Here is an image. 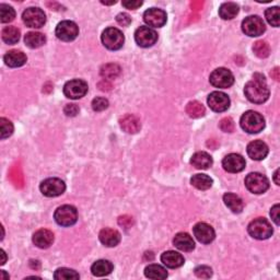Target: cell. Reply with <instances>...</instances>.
Segmentation results:
<instances>
[{"label":"cell","instance_id":"ee69618b","mask_svg":"<svg viewBox=\"0 0 280 280\" xmlns=\"http://www.w3.org/2000/svg\"><path fill=\"white\" fill-rule=\"evenodd\" d=\"M64 112L67 116H71V117L76 116V115L79 113V107L76 104H67L64 108Z\"/></svg>","mask_w":280,"mask_h":280},{"label":"cell","instance_id":"6da1fadb","mask_svg":"<svg viewBox=\"0 0 280 280\" xmlns=\"http://www.w3.org/2000/svg\"><path fill=\"white\" fill-rule=\"evenodd\" d=\"M244 93L248 101L252 103L262 104L266 102L269 98V89L263 74L255 73L253 80L245 84Z\"/></svg>","mask_w":280,"mask_h":280},{"label":"cell","instance_id":"d6986e66","mask_svg":"<svg viewBox=\"0 0 280 280\" xmlns=\"http://www.w3.org/2000/svg\"><path fill=\"white\" fill-rule=\"evenodd\" d=\"M100 241L103 245L107 247H114L121 242V233L117 230H114L111 228H105L101 230L99 234Z\"/></svg>","mask_w":280,"mask_h":280},{"label":"cell","instance_id":"7bdbcfd3","mask_svg":"<svg viewBox=\"0 0 280 280\" xmlns=\"http://www.w3.org/2000/svg\"><path fill=\"white\" fill-rule=\"evenodd\" d=\"M116 21L119 26L123 27H128L129 24L132 23V18L128 16L127 13H119L116 17Z\"/></svg>","mask_w":280,"mask_h":280},{"label":"cell","instance_id":"f6af8a7d","mask_svg":"<svg viewBox=\"0 0 280 280\" xmlns=\"http://www.w3.org/2000/svg\"><path fill=\"white\" fill-rule=\"evenodd\" d=\"M123 6L127 9H131V10H135L139 8L140 6H142V1L141 0H125L123 1Z\"/></svg>","mask_w":280,"mask_h":280},{"label":"cell","instance_id":"bcb514c9","mask_svg":"<svg viewBox=\"0 0 280 280\" xmlns=\"http://www.w3.org/2000/svg\"><path fill=\"white\" fill-rule=\"evenodd\" d=\"M133 218L129 217V216H123L118 219V223L119 226L125 228V229H128L133 226Z\"/></svg>","mask_w":280,"mask_h":280},{"label":"cell","instance_id":"ab89813d","mask_svg":"<svg viewBox=\"0 0 280 280\" xmlns=\"http://www.w3.org/2000/svg\"><path fill=\"white\" fill-rule=\"evenodd\" d=\"M108 107V101L105 98H96L92 101V108L96 112H102Z\"/></svg>","mask_w":280,"mask_h":280},{"label":"cell","instance_id":"484cf974","mask_svg":"<svg viewBox=\"0 0 280 280\" xmlns=\"http://www.w3.org/2000/svg\"><path fill=\"white\" fill-rule=\"evenodd\" d=\"M113 264L106 259H100L92 265L91 272L97 277H104L113 272Z\"/></svg>","mask_w":280,"mask_h":280},{"label":"cell","instance_id":"d4e9b609","mask_svg":"<svg viewBox=\"0 0 280 280\" xmlns=\"http://www.w3.org/2000/svg\"><path fill=\"white\" fill-rule=\"evenodd\" d=\"M212 158L209 153L205 151H198L193 154L191 159L192 166L198 170H207L212 166Z\"/></svg>","mask_w":280,"mask_h":280},{"label":"cell","instance_id":"7402d4cb","mask_svg":"<svg viewBox=\"0 0 280 280\" xmlns=\"http://www.w3.org/2000/svg\"><path fill=\"white\" fill-rule=\"evenodd\" d=\"M174 246L182 252H192L195 248V242L188 233L179 232L173 240Z\"/></svg>","mask_w":280,"mask_h":280},{"label":"cell","instance_id":"30bf717a","mask_svg":"<svg viewBox=\"0 0 280 280\" xmlns=\"http://www.w3.org/2000/svg\"><path fill=\"white\" fill-rule=\"evenodd\" d=\"M88 89V83L86 81L80 79H73L64 86V94L68 99L78 100L86 96Z\"/></svg>","mask_w":280,"mask_h":280},{"label":"cell","instance_id":"e575fe53","mask_svg":"<svg viewBox=\"0 0 280 280\" xmlns=\"http://www.w3.org/2000/svg\"><path fill=\"white\" fill-rule=\"evenodd\" d=\"M54 278L56 280H73V279H79L80 276L76 271H73V269L63 267V268H58L57 271L55 272Z\"/></svg>","mask_w":280,"mask_h":280},{"label":"cell","instance_id":"e0dca14e","mask_svg":"<svg viewBox=\"0 0 280 280\" xmlns=\"http://www.w3.org/2000/svg\"><path fill=\"white\" fill-rule=\"evenodd\" d=\"M193 232L195 238L203 244L211 243L214 238H216V233H214V230L212 229V227L205 222L197 223L196 226L194 227Z\"/></svg>","mask_w":280,"mask_h":280},{"label":"cell","instance_id":"ffe728a7","mask_svg":"<svg viewBox=\"0 0 280 280\" xmlns=\"http://www.w3.org/2000/svg\"><path fill=\"white\" fill-rule=\"evenodd\" d=\"M119 125L125 133L127 134H137L141 128L140 119L133 114H127L119 119Z\"/></svg>","mask_w":280,"mask_h":280},{"label":"cell","instance_id":"b9f144b4","mask_svg":"<svg viewBox=\"0 0 280 280\" xmlns=\"http://www.w3.org/2000/svg\"><path fill=\"white\" fill-rule=\"evenodd\" d=\"M220 128L224 133H232L234 131V122L231 117H226L220 122Z\"/></svg>","mask_w":280,"mask_h":280},{"label":"cell","instance_id":"d6a6232c","mask_svg":"<svg viewBox=\"0 0 280 280\" xmlns=\"http://www.w3.org/2000/svg\"><path fill=\"white\" fill-rule=\"evenodd\" d=\"M100 73L105 80L116 79L121 73V67L116 64H106L102 66Z\"/></svg>","mask_w":280,"mask_h":280},{"label":"cell","instance_id":"4fadbf2b","mask_svg":"<svg viewBox=\"0 0 280 280\" xmlns=\"http://www.w3.org/2000/svg\"><path fill=\"white\" fill-rule=\"evenodd\" d=\"M135 41L140 47H151L158 41V33L149 27H140L135 32Z\"/></svg>","mask_w":280,"mask_h":280},{"label":"cell","instance_id":"9c48e42d","mask_svg":"<svg viewBox=\"0 0 280 280\" xmlns=\"http://www.w3.org/2000/svg\"><path fill=\"white\" fill-rule=\"evenodd\" d=\"M23 22L27 27L32 29L42 28L46 22V16L42 9L39 8H28L22 14Z\"/></svg>","mask_w":280,"mask_h":280},{"label":"cell","instance_id":"816d5d0a","mask_svg":"<svg viewBox=\"0 0 280 280\" xmlns=\"http://www.w3.org/2000/svg\"><path fill=\"white\" fill-rule=\"evenodd\" d=\"M1 275H2V279H8L9 276H6V274H4L3 271H1Z\"/></svg>","mask_w":280,"mask_h":280},{"label":"cell","instance_id":"8992f818","mask_svg":"<svg viewBox=\"0 0 280 280\" xmlns=\"http://www.w3.org/2000/svg\"><path fill=\"white\" fill-rule=\"evenodd\" d=\"M245 186L253 194H263L269 188V181L261 173H249L245 177Z\"/></svg>","mask_w":280,"mask_h":280},{"label":"cell","instance_id":"44dd1931","mask_svg":"<svg viewBox=\"0 0 280 280\" xmlns=\"http://www.w3.org/2000/svg\"><path fill=\"white\" fill-rule=\"evenodd\" d=\"M54 242V234L47 229H39L33 234V243L39 248H47Z\"/></svg>","mask_w":280,"mask_h":280},{"label":"cell","instance_id":"9a60e30c","mask_svg":"<svg viewBox=\"0 0 280 280\" xmlns=\"http://www.w3.org/2000/svg\"><path fill=\"white\" fill-rule=\"evenodd\" d=\"M143 20L149 28H162L167 23V13L162 9L150 8L143 13Z\"/></svg>","mask_w":280,"mask_h":280},{"label":"cell","instance_id":"60d3db41","mask_svg":"<svg viewBox=\"0 0 280 280\" xmlns=\"http://www.w3.org/2000/svg\"><path fill=\"white\" fill-rule=\"evenodd\" d=\"M194 272L198 278L202 279H208L212 276V269L208 266H198Z\"/></svg>","mask_w":280,"mask_h":280},{"label":"cell","instance_id":"74e56055","mask_svg":"<svg viewBox=\"0 0 280 280\" xmlns=\"http://www.w3.org/2000/svg\"><path fill=\"white\" fill-rule=\"evenodd\" d=\"M253 52L259 58H266L271 54V47L265 41H257L254 44Z\"/></svg>","mask_w":280,"mask_h":280},{"label":"cell","instance_id":"f35d334b","mask_svg":"<svg viewBox=\"0 0 280 280\" xmlns=\"http://www.w3.org/2000/svg\"><path fill=\"white\" fill-rule=\"evenodd\" d=\"M13 134V125L9 119L1 117L0 118V135L1 139H6Z\"/></svg>","mask_w":280,"mask_h":280},{"label":"cell","instance_id":"4316f807","mask_svg":"<svg viewBox=\"0 0 280 280\" xmlns=\"http://www.w3.org/2000/svg\"><path fill=\"white\" fill-rule=\"evenodd\" d=\"M223 202L224 204H226V206L231 210L232 212L234 213L242 212L244 205H243V201L238 196V195L233 194V193L224 194Z\"/></svg>","mask_w":280,"mask_h":280},{"label":"cell","instance_id":"ac0fdd59","mask_svg":"<svg viewBox=\"0 0 280 280\" xmlns=\"http://www.w3.org/2000/svg\"><path fill=\"white\" fill-rule=\"evenodd\" d=\"M247 154L248 157L255 161H261L267 157L268 154V147L262 140H254V141L249 142L247 146Z\"/></svg>","mask_w":280,"mask_h":280},{"label":"cell","instance_id":"2e32d148","mask_svg":"<svg viewBox=\"0 0 280 280\" xmlns=\"http://www.w3.org/2000/svg\"><path fill=\"white\" fill-rule=\"evenodd\" d=\"M245 160L237 153H230L222 160V167L229 173H239L245 169Z\"/></svg>","mask_w":280,"mask_h":280},{"label":"cell","instance_id":"d590c367","mask_svg":"<svg viewBox=\"0 0 280 280\" xmlns=\"http://www.w3.org/2000/svg\"><path fill=\"white\" fill-rule=\"evenodd\" d=\"M16 18V11L14 9L6 3L0 4V21L2 23L11 22Z\"/></svg>","mask_w":280,"mask_h":280},{"label":"cell","instance_id":"4dcf8cb0","mask_svg":"<svg viewBox=\"0 0 280 280\" xmlns=\"http://www.w3.org/2000/svg\"><path fill=\"white\" fill-rule=\"evenodd\" d=\"M191 183L194 187L201 191H206L212 186V178L206 174H196L191 178Z\"/></svg>","mask_w":280,"mask_h":280},{"label":"cell","instance_id":"836d02e7","mask_svg":"<svg viewBox=\"0 0 280 280\" xmlns=\"http://www.w3.org/2000/svg\"><path fill=\"white\" fill-rule=\"evenodd\" d=\"M205 106L198 101H192L186 105V113L192 118H201L205 115Z\"/></svg>","mask_w":280,"mask_h":280},{"label":"cell","instance_id":"f907efd6","mask_svg":"<svg viewBox=\"0 0 280 280\" xmlns=\"http://www.w3.org/2000/svg\"><path fill=\"white\" fill-rule=\"evenodd\" d=\"M0 253H1V256H2L1 262H0V265H4V264H6V253H4L3 249H1Z\"/></svg>","mask_w":280,"mask_h":280},{"label":"cell","instance_id":"5bb4252c","mask_svg":"<svg viewBox=\"0 0 280 280\" xmlns=\"http://www.w3.org/2000/svg\"><path fill=\"white\" fill-rule=\"evenodd\" d=\"M207 103L209 105V107L211 108L213 112L217 113L227 111V109L230 107L229 97L226 93L220 91H214L212 93H210L207 99Z\"/></svg>","mask_w":280,"mask_h":280},{"label":"cell","instance_id":"681fc988","mask_svg":"<svg viewBox=\"0 0 280 280\" xmlns=\"http://www.w3.org/2000/svg\"><path fill=\"white\" fill-rule=\"evenodd\" d=\"M274 181L276 183V185H280V181H279V170H276V172L274 174Z\"/></svg>","mask_w":280,"mask_h":280},{"label":"cell","instance_id":"8d00e7d4","mask_svg":"<svg viewBox=\"0 0 280 280\" xmlns=\"http://www.w3.org/2000/svg\"><path fill=\"white\" fill-rule=\"evenodd\" d=\"M265 18H266L267 22L271 24V26L278 28L280 23V11L278 7H273L268 8L266 11H265Z\"/></svg>","mask_w":280,"mask_h":280},{"label":"cell","instance_id":"603a6c76","mask_svg":"<svg viewBox=\"0 0 280 280\" xmlns=\"http://www.w3.org/2000/svg\"><path fill=\"white\" fill-rule=\"evenodd\" d=\"M161 262L164 266L174 269L182 266L184 264V257L182 256V254L175 251H168L161 255Z\"/></svg>","mask_w":280,"mask_h":280},{"label":"cell","instance_id":"cb8c5ba5","mask_svg":"<svg viewBox=\"0 0 280 280\" xmlns=\"http://www.w3.org/2000/svg\"><path fill=\"white\" fill-rule=\"evenodd\" d=\"M27 56L26 54L21 51H10L4 55L3 61L7 66L11 68H18L23 66L27 63Z\"/></svg>","mask_w":280,"mask_h":280},{"label":"cell","instance_id":"c3c4849f","mask_svg":"<svg viewBox=\"0 0 280 280\" xmlns=\"http://www.w3.org/2000/svg\"><path fill=\"white\" fill-rule=\"evenodd\" d=\"M272 77H274V79L277 80V81L279 80V68L278 67L275 68L272 71Z\"/></svg>","mask_w":280,"mask_h":280},{"label":"cell","instance_id":"5b68a950","mask_svg":"<svg viewBox=\"0 0 280 280\" xmlns=\"http://www.w3.org/2000/svg\"><path fill=\"white\" fill-rule=\"evenodd\" d=\"M55 221L62 227L73 226L78 220V211L76 207L71 205H64L62 207H58L54 214Z\"/></svg>","mask_w":280,"mask_h":280},{"label":"cell","instance_id":"83f0119b","mask_svg":"<svg viewBox=\"0 0 280 280\" xmlns=\"http://www.w3.org/2000/svg\"><path fill=\"white\" fill-rule=\"evenodd\" d=\"M24 42L30 48H38L46 43V37L39 32H29L24 36Z\"/></svg>","mask_w":280,"mask_h":280},{"label":"cell","instance_id":"7a4b0ae2","mask_svg":"<svg viewBox=\"0 0 280 280\" xmlns=\"http://www.w3.org/2000/svg\"><path fill=\"white\" fill-rule=\"evenodd\" d=\"M240 125H241L243 131L248 134H258L265 127V119L262 114L254 111H247L242 115L241 119H240Z\"/></svg>","mask_w":280,"mask_h":280},{"label":"cell","instance_id":"8fae6325","mask_svg":"<svg viewBox=\"0 0 280 280\" xmlns=\"http://www.w3.org/2000/svg\"><path fill=\"white\" fill-rule=\"evenodd\" d=\"M266 27L262 18L258 16H249L245 18L242 22V31L251 37H256L262 35Z\"/></svg>","mask_w":280,"mask_h":280},{"label":"cell","instance_id":"7dc6e473","mask_svg":"<svg viewBox=\"0 0 280 280\" xmlns=\"http://www.w3.org/2000/svg\"><path fill=\"white\" fill-rule=\"evenodd\" d=\"M279 212H280V206L277 204V205H275V206L272 208L271 210V216H272V219H273V221L276 223V226H279L280 224V221H279Z\"/></svg>","mask_w":280,"mask_h":280},{"label":"cell","instance_id":"f546056e","mask_svg":"<svg viewBox=\"0 0 280 280\" xmlns=\"http://www.w3.org/2000/svg\"><path fill=\"white\" fill-rule=\"evenodd\" d=\"M144 275L149 279H166L168 277L167 269L157 264H151L144 269Z\"/></svg>","mask_w":280,"mask_h":280},{"label":"cell","instance_id":"52a82bcc","mask_svg":"<svg viewBox=\"0 0 280 280\" xmlns=\"http://www.w3.org/2000/svg\"><path fill=\"white\" fill-rule=\"evenodd\" d=\"M209 81L214 88L227 89L231 87L234 83V77L229 69L217 68L210 74Z\"/></svg>","mask_w":280,"mask_h":280},{"label":"cell","instance_id":"7c38bea8","mask_svg":"<svg viewBox=\"0 0 280 280\" xmlns=\"http://www.w3.org/2000/svg\"><path fill=\"white\" fill-rule=\"evenodd\" d=\"M55 34H56L57 38L63 42H71L77 38L79 34V28L73 21L66 20V21L58 23Z\"/></svg>","mask_w":280,"mask_h":280},{"label":"cell","instance_id":"1f68e13d","mask_svg":"<svg viewBox=\"0 0 280 280\" xmlns=\"http://www.w3.org/2000/svg\"><path fill=\"white\" fill-rule=\"evenodd\" d=\"M1 36L4 43L9 45H13L19 42L20 31L16 27H6L1 32Z\"/></svg>","mask_w":280,"mask_h":280},{"label":"cell","instance_id":"f1b7e54d","mask_svg":"<svg viewBox=\"0 0 280 280\" xmlns=\"http://www.w3.org/2000/svg\"><path fill=\"white\" fill-rule=\"evenodd\" d=\"M239 6L234 2H224L219 8V16L223 20H232L238 16Z\"/></svg>","mask_w":280,"mask_h":280},{"label":"cell","instance_id":"3957f363","mask_svg":"<svg viewBox=\"0 0 280 280\" xmlns=\"http://www.w3.org/2000/svg\"><path fill=\"white\" fill-rule=\"evenodd\" d=\"M247 232L249 236L256 240H267L273 236L274 230L268 220L265 218H257L248 224Z\"/></svg>","mask_w":280,"mask_h":280},{"label":"cell","instance_id":"ba28073f","mask_svg":"<svg viewBox=\"0 0 280 280\" xmlns=\"http://www.w3.org/2000/svg\"><path fill=\"white\" fill-rule=\"evenodd\" d=\"M42 194L46 197H57L61 196L66 191V184L61 178L51 177L45 179L39 186Z\"/></svg>","mask_w":280,"mask_h":280},{"label":"cell","instance_id":"277c9868","mask_svg":"<svg viewBox=\"0 0 280 280\" xmlns=\"http://www.w3.org/2000/svg\"><path fill=\"white\" fill-rule=\"evenodd\" d=\"M102 43L109 51H118L121 49L125 42L124 34L121 30L116 28H107L102 33Z\"/></svg>","mask_w":280,"mask_h":280}]
</instances>
